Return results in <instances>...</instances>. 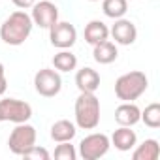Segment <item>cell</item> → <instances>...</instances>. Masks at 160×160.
<instances>
[{
	"label": "cell",
	"instance_id": "obj_1",
	"mask_svg": "<svg viewBox=\"0 0 160 160\" xmlns=\"http://www.w3.org/2000/svg\"><path fill=\"white\" fill-rule=\"evenodd\" d=\"M32 27H34L32 17L27 12H23V10L13 12L2 23V27H0V38H2L8 45H21L30 36Z\"/></svg>",
	"mask_w": 160,
	"mask_h": 160
},
{
	"label": "cell",
	"instance_id": "obj_2",
	"mask_svg": "<svg viewBox=\"0 0 160 160\" xmlns=\"http://www.w3.org/2000/svg\"><path fill=\"white\" fill-rule=\"evenodd\" d=\"M149 87V79L143 72L134 70L128 73H122L115 81V96L122 102H132L139 98Z\"/></svg>",
	"mask_w": 160,
	"mask_h": 160
},
{
	"label": "cell",
	"instance_id": "obj_3",
	"mask_svg": "<svg viewBox=\"0 0 160 160\" xmlns=\"http://www.w3.org/2000/svg\"><path fill=\"white\" fill-rule=\"evenodd\" d=\"M75 122L83 130H92L100 122V100L94 92H81L75 100Z\"/></svg>",
	"mask_w": 160,
	"mask_h": 160
},
{
	"label": "cell",
	"instance_id": "obj_4",
	"mask_svg": "<svg viewBox=\"0 0 160 160\" xmlns=\"http://www.w3.org/2000/svg\"><path fill=\"white\" fill-rule=\"evenodd\" d=\"M32 117V108L30 104L17 100V98H4L0 100V122L10 121V122H27Z\"/></svg>",
	"mask_w": 160,
	"mask_h": 160
},
{
	"label": "cell",
	"instance_id": "obj_5",
	"mask_svg": "<svg viewBox=\"0 0 160 160\" xmlns=\"http://www.w3.org/2000/svg\"><path fill=\"white\" fill-rule=\"evenodd\" d=\"M34 87H36V92L40 96H45V98H53L60 92L62 89V79L58 75L57 70H51V68H42L36 72L34 75Z\"/></svg>",
	"mask_w": 160,
	"mask_h": 160
},
{
	"label": "cell",
	"instance_id": "obj_6",
	"mask_svg": "<svg viewBox=\"0 0 160 160\" xmlns=\"http://www.w3.org/2000/svg\"><path fill=\"white\" fill-rule=\"evenodd\" d=\"M32 145H36V130L34 126L27 124V122H19L12 134H10V139H8V147L13 154H23L27 152Z\"/></svg>",
	"mask_w": 160,
	"mask_h": 160
},
{
	"label": "cell",
	"instance_id": "obj_7",
	"mask_svg": "<svg viewBox=\"0 0 160 160\" xmlns=\"http://www.w3.org/2000/svg\"><path fill=\"white\" fill-rule=\"evenodd\" d=\"M111 141L106 134H91L79 143V156L83 160H98L109 149Z\"/></svg>",
	"mask_w": 160,
	"mask_h": 160
},
{
	"label": "cell",
	"instance_id": "obj_8",
	"mask_svg": "<svg viewBox=\"0 0 160 160\" xmlns=\"http://www.w3.org/2000/svg\"><path fill=\"white\" fill-rule=\"evenodd\" d=\"M49 40L58 49H70L77 40V30L72 23L57 21L55 25L49 27Z\"/></svg>",
	"mask_w": 160,
	"mask_h": 160
},
{
	"label": "cell",
	"instance_id": "obj_9",
	"mask_svg": "<svg viewBox=\"0 0 160 160\" xmlns=\"http://www.w3.org/2000/svg\"><path fill=\"white\" fill-rule=\"evenodd\" d=\"M32 23L42 27V28H49L51 25H55L58 21V8L49 2V0H42V2H34L32 6Z\"/></svg>",
	"mask_w": 160,
	"mask_h": 160
},
{
	"label": "cell",
	"instance_id": "obj_10",
	"mask_svg": "<svg viewBox=\"0 0 160 160\" xmlns=\"http://www.w3.org/2000/svg\"><path fill=\"white\" fill-rule=\"evenodd\" d=\"M111 36L121 45H132L136 42V38H138V28H136V25L132 21L119 17L115 21V25L111 27Z\"/></svg>",
	"mask_w": 160,
	"mask_h": 160
},
{
	"label": "cell",
	"instance_id": "obj_11",
	"mask_svg": "<svg viewBox=\"0 0 160 160\" xmlns=\"http://www.w3.org/2000/svg\"><path fill=\"white\" fill-rule=\"evenodd\" d=\"M75 85L79 92H94L100 87V73L89 66L81 68L75 73Z\"/></svg>",
	"mask_w": 160,
	"mask_h": 160
},
{
	"label": "cell",
	"instance_id": "obj_12",
	"mask_svg": "<svg viewBox=\"0 0 160 160\" xmlns=\"http://www.w3.org/2000/svg\"><path fill=\"white\" fill-rule=\"evenodd\" d=\"M139 115H141L139 108L132 102H124L115 109V121L121 126H134L139 121Z\"/></svg>",
	"mask_w": 160,
	"mask_h": 160
},
{
	"label": "cell",
	"instance_id": "obj_13",
	"mask_svg": "<svg viewBox=\"0 0 160 160\" xmlns=\"http://www.w3.org/2000/svg\"><path fill=\"white\" fill-rule=\"evenodd\" d=\"M75 136V124L68 119H60L51 126V139L57 143L62 141H72Z\"/></svg>",
	"mask_w": 160,
	"mask_h": 160
},
{
	"label": "cell",
	"instance_id": "obj_14",
	"mask_svg": "<svg viewBox=\"0 0 160 160\" xmlns=\"http://www.w3.org/2000/svg\"><path fill=\"white\" fill-rule=\"evenodd\" d=\"M136 132L130 130V126H121L113 132L111 136V143L115 145V149L119 151H130L136 145Z\"/></svg>",
	"mask_w": 160,
	"mask_h": 160
},
{
	"label": "cell",
	"instance_id": "obj_15",
	"mask_svg": "<svg viewBox=\"0 0 160 160\" xmlns=\"http://www.w3.org/2000/svg\"><path fill=\"white\" fill-rule=\"evenodd\" d=\"M117 55H119V53H117V47H115L113 42L104 40V42H100V43H94L92 57H94L96 62H100V64H111V62L117 58Z\"/></svg>",
	"mask_w": 160,
	"mask_h": 160
},
{
	"label": "cell",
	"instance_id": "obj_16",
	"mask_svg": "<svg viewBox=\"0 0 160 160\" xmlns=\"http://www.w3.org/2000/svg\"><path fill=\"white\" fill-rule=\"evenodd\" d=\"M108 36H109V28L102 21H91V23H87V27H85V40L91 45L108 40Z\"/></svg>",
	"mask_w": 160,
	"mask_h": 160
},
{
	"label": "cell",
	"instance_id": "obj_17",
	"mask_svg": "<svg viewBox=\"0 0 160 160\" xmlns=\"http://www.w3.org/2000/svg\"><path fill=\"white\" fill-rule=\"evenodd\" d=\"M160 145L156 139H145L132 154V160H158Z\"/></svg>",
	"mask_w": 160,
	"mask_h": 160
},
{
	"label": "cell",
	"instance_id": "obj_18",
	"mask_svg": "<svg viewBox=\"0 0 160 160\" xmlns=\"http://www.w3.org/2000/svg\"><path fill=\"white\" fill-rule=\"evenodd\" d=\"M53 66L58 72H72L77 66V57L72 51H68V49H60L53 57Z\"/></svg>",
	"mask_w": 160,
	"mask_h": 160
},
{
	"label": "cell",
	"instance_id": "obj_19",
	"mask_svg": "<svg viewBox=\"0 0 160 160\" xmlns=\"http://www.w3.org/2000/svg\"><path fill=\"white\" fill-rule=\"evenodd\" d=\"M139 121H143L145 126H149V128H158V126H160V104H158V102L149 104V106L141 111Z\"/></svg>",
	"mask_w": 160,
	"mask_h": 160
},
{
	"label": "cell",
	"instance_id": "obj_20",
	"mask_svg": "<svg viewBox=\"0 0 160 160\" xmlns=\"http://www.w3.org/2000/svg\"><path fill=\"white\" fill-rule=\"evenodd\" d=\"M102 10L108 17L111 19H119L126 13L128 10V4H126V0H104L102 2Z\"/></svg>",
	"mask_w": 160,
	"mask_h": 160
},
{
	"label": "cell",
	"instance_id": "obj_21",
	"mask_svg": "<svg viewBox=\"0 0 160 160\" xmlns=\"http://www.w3.org/2000/svg\"><path fill=\"white\" fill-rule=\"evenodd\" d=\"M53 156H55V160H75L77 152H75L73 145H70V141H62V143L55 149Z\"/></svg>",
	"mask_w": 160,
	"mask_h": 160
},
{
	"label": "cell",
	"instance_id": "obj_22",
	"mask_svg": "<svg viewBox=\"0 0 160 160\" xmlns=\"http://www.w3.org/2000/svg\"><path fill=\"white\" fill-rule=\"evenodd\" d=\"M23 158L27 160H49V152L43 149V147H38V145H32L27 152L21 154Z\"/></svg>",
	"mask_w": 160,
	"mask_h": 160
},
{
	"label": "cell",
	"instance_id": "obj_23",
	"mask_svg": "<svg viewBox=\"0 0 160 160\" xmlns=\"http://www.w3.org/2000/svg\"><path fill=\"white\" fill-rule=\"evenodd\" d=\"M12 2H13L17 8H21V10H27V8H32V6H34V2H36V0H12Z\"/></svg>",
	"mask_w": 160,
	"mask_h": 160
},
{
	"label": "cell",
	"instance_id": "obj_24",
	"mask_svg": "<svg viewBox=\"0 0 160 160\" xmlns=\"http://www.w3.org/2000/svg\"><path fill=\"white\" fill-rule=\"evenodd\" d=\"M6 87H8V81H6V75H0V96L6 92Z\"/></svg>",
	"mask_w": 160,
	"mask_h": 160
},
{
	"label": "cell",
	"instance_id": "obj_25",
	"mask_svg": "<svg viewBox=\"0 0 160 160\" xmlns=\"http://www.w3.org/2000/svg\"><path fill=\"white\" fill-rule=\"evenodd\" d=\"M0 75H4V66L0 64Z\"/></svg>",
	"mask_w": 160,
	"mask_h": 160
},
{
	"label": "cell",
	"instance_id": "obj_26",
	"mask_svg": "<svg viewBox=\"0 0 160 160\" xmlns=\"http://www.w3.org/2000/svg\"><path fill=\"white\" fill-rule=\"evenodd\" d=\"M92 2H94V0H92Z\"/></svg>",
	"mask_w": 160,
	"mask_h": 160
}]
</instances>
